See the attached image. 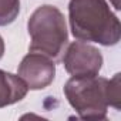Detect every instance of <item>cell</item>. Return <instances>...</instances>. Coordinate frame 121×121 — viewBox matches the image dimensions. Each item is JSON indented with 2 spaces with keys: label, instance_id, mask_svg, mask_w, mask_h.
<instances>
[{
  "label": "cell",
  "instance_id": "5",
  "mask_svg": "<svg viewBox=\"0 0 121 121\" xmlns=\"http://www.w3.org/2000/svg\"><path fill=\"white\" fill-rule=\"evenodd\" d=\"M19 0H0V26L9 24L19 13Z\"/></svg>",
  "mask_w": 121,
  "mask_h": 121
},
{
  "label": "cell",
  "instance_id": "1",
  "mask_svg": "<svg viewBox=\"0 0 121 121\" xmlns=\"http://www.w3.org/2000/svg\"><path fill=\"white\" fill-rule=\"evenodd\" d=\"M70 12H76L87 17H71L73 34L77 39L93 40L103 44H115L120 37V23L114 19H98L111 13L104 0H71Z\"/></svg>",
  "mask_w": 121,
  "mask_h": 121
},
{
  "label": "cell",
  "instance_id": "7",
  "mask_svg": "<svg viewBox=\"0 0 121 121\" xmlns=\"http://www.w3.org/2000/svg\"><path fill=\"white\" fill-rule=\"evenodd\" d=\"M3 56V40H2V37H0V57Z\"/></svg>",
  "mask_w": 121,
  "mask_h": 121
},
{
  "label": "cell",
  "instance_id": "3",
  "mask_svg": "<svg viewBox=\"0 0 121 121\" xmlns=\"http://www.w3.org/2000/svg\"><path fill=\"white\" fill-rule=\"evenodd\" d=\"M66 69L74 77H88L95 76L101 67V56L93 47L84 46L81 43H74L70 46L66 57Z\"/></svg>",
  "mask_w": 121,
  "mask_h": 121
},
{
  "label": "cell",
  "instance_id": "6",
  "mask_svg": "<svg viewBox=\"0 0 121 121\" xmlns=\"http://www.w3.org/2000/svg\"><path fill=\"white\" fill-rule=\"evenodd\" d=\"M12 77H13V74L4 73V71L0 70V86L4 84L6 81H9ZM19 100H22L19 95H16V94H13L10 91H6V90H0V107H3L6 104H13V103H16Z\"/></svg>",
  "mask_w": 121,
  "mask_h": 121
},
{
  "label": "cell",
  "instance_id": "2",
  "mask_svg": "<svg viewBox=\"0 0 121 121\" xmlns=\"http://www.w3.org/2000/svg\"><path fill=\"white\" fill-rule=\"evenodd\" d=\"M64 23V19L57 9L44 6L40 7L29 22V33L33 37L31 51H41L58 60L67 41V31H53L51 29Z\"/></svg>",
  "mask_w": 121,
  "mask_h": 121
},
{
  "label": "cell",
  "instance_id": "4",
  "mask_svg": "<svg viewBox=\"0 0 121 121\" xmlns=\"http://www.w3.org/2000/svg\"><path fill=\"white\" fill-rule=\"evenodd\" d=\"M19 71L27 80L30 88H44L54 77V64L47 58L31 53L23 60Z\"/></svg>",
  "mask_w": 121,
  "mask_h": 121
}]
</instances>
